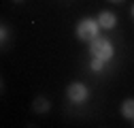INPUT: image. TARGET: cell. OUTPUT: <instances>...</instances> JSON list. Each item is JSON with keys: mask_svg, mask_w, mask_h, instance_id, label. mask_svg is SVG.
<instances>
[{"mask_svg": "<svg viewBox=\"0 0 134 128\" xmlns=\"http://www.w3.org/2000/svg\"><path fill=\"white\" fill-rule=\"evenodd\" d=\"M90 56H92V58H100V60H104V62L113 60L115 47H113L111 39H107V36H96L94 41H90Z\"/></svg>", "mask_w": 134, "mask_h": 128, "instance_id": "6da1fadb", "label": "cell"}, {"mask_svg": "<svg viewBox=\"0 0 134 128\" xmlns=\"http://www.w3.org/2000/svg\"><path fill=\"white\" fill-rule=\"evenodd\" d=\"M98 30H100V24H98V19H92V17H83L79 24H77V39L79 41H85V43H90V41H94L96 36H98Z\"/></svg>", "mask_w": 134, "mask_h": 128, "instance_id": "7a4b0ae2", "label": "cell"}, {"mask_svg": "<svg viewBox=\"0 0 134 128\" xmlns=\"http://www.w3.org/2000/svg\"><path fill=\"white\" fill-rule=\"evenodd\" d=\"M66 96H68V100L75 103V105H83L87 98H90V90L85 83L81 81H72L68 88H66Z\"/></svg>", "mask_w": 134, "mask_h": 128, "instance_id": "3957f363", "label": "cell"}, {"mask_svg": "<svg viewBox=\"0 0 134 128\" xmlns=\"http://www.w3.org/2000/svg\"><path fill=\"white\" fill-rule=\"evenodd\" d=\"M98 24L102 30H113L117 26V15L113 11H100L98 13Z\"/></svg>", "mask_w": 134, "mask_h": 128, "instance_id": "277c9868", "label": "cell"}, {"mask_svg": "<svg viewBox=\"0 0 134 128\" xmlns=\"http://www.w3.org/2000/svg\"><path fill=\"white\" fill-rule=\"evenodd\" d=\"M121 115L126 120H134V98H126L121 103Z\"/></svg>", "mask_w": 134, "mask_h": 128, "instance_id": "5b68a950", "label": "cell"}, {"mask_svg": "<svg viewBox=\"0 0 134 128\" xmlns=\"http://www.w3.org/2000/svg\"><path fill=\"white\" fill-rule=\"evenodd\" d=\"M49 107H51V105H49L47 98H36L34 100V111H36V113H47Z\"/></svg>", "mask_w": 134, "mask_h": 128, "instance_id": "8992f818", "label": "cell"}, {"mask_svg": "<svg viewBox=\"0 0 134 128\" xmlns=\"http://www.w3.org/2000/svg\"><path fill=\"white\" fill-rule=\"evenodd\" d=\"M104 60H100V58H92V62H90V68H92V73H102L104 71Z\"/></svg>", "mask_w": 134, "mask_h": 128, "instance_id": "52a82bcc", "label": "cell"}, {"mask_svg": "<svg viewBox=\"0 0 134 128\" xmlns=\"http://www.w3.org/2000/svg\"><path fill=\"white\" fill-rule=\"evenodd\" d=\"M0 36H2V43L7 41V28H4V26H2V28H0Z\"/></svg>", "mask_w": 134, "mask_h": 128, "instance_id": "ba28073f", "label": "cell"}, {"mask_svg": "<svg viewBox=\"0 0 134 128\" xmlns=\"http://www.w3.org/2000/svg\"><path fill=\"white\" fill-rule=\"evenodd\" d=\"M132 17H134V4H132Z\"/></svg>", "mask_w": 134, "mask_h": 128, "instance_id": "9c48e42d", "label": "cell"}, {"mask_svg": "<svg viewBox=\"0 0 134 128\" xmlns=\"http://www.w3.org/2000/svg\"><path fill=\"white\" fill-rule=\"evenodd\" d=\"M111 2H121V0H111Z\"/></svg>", "mask_w": 134, "mask_h": 128, "instance_id": "30bf717a", "label": "cell"}, {"mask_svg": "<svg viewBox=\"0 0 134 128\" xmlns=\"http://www.w3.org/2000/svg\"><path fill=\"white\" fill-rule=\"evenodd\" d=\"M15 2H21V0H15Z\"/></svg>", "mask_w": 134, "mask_h": 128, "instance_id": "8fae6325", "label": "cell"}]
</instances>
